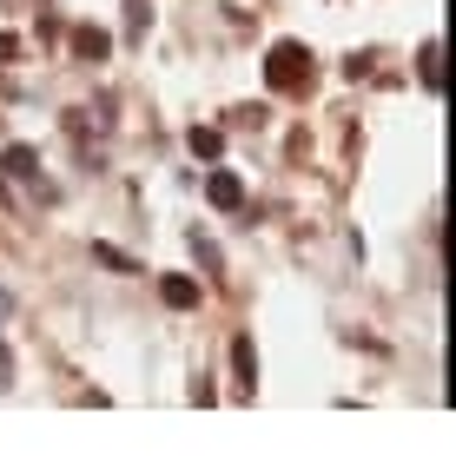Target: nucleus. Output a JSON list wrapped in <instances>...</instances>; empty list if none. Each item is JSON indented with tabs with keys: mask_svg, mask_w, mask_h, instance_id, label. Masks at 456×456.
I'll return each instance as SVG.
<instances>
[{
	"mask_svg": "<svg viewBox=\"0 0 456 456\" xmlns=\"http://www.w3.org/2000/svg\"><path fill=\"white\" fill-rule=\"evenodd\" d=\"M265 80H272L278 93H297V86L311 80V46L278 40V46H272V60H265Z\"/></svg>",
	"mask_w": 456,
	"mask_h": 456,
	"instance_id": "nucleus-1",
	"label": "nucleus"
},
{
	"mask_svg": "<svg viewBox=\"0 0 456 456\" xmlns=\"http://www.w3.org/2000/svg\"><path fill=\"white\" fill-rule=\"evenodd\" d=\"M206 199H212L218 212H239V206H245V185L232 179V172H212V179H206Z\"/></svg>",
	"mask_w": 456,
	"mask_h": 456,
	"instance_id": "nucleus-2",
	"label": "nucleus"
},
{
	"mask_svg": "<svg viewBox=\"0 0 456 456\" xmlns=\"http://www.w3.org/2000/svg\"><path fill=\"white\" fill-rule=\"evenodd\" d=\"M159 291H166V305H172V311H192V305H199V285H192V278H166Z\"/></svg>",
	"mask_w": 456,
	"mask_h": 456,
	"instance_id": "nucleus-3",
	"label": "nucleus"
},
{
	"mask_svg": "<svg viewBox=\"0 0 456 456\" xmlns=\"http://www.w3.org/2000/svg\"><path fill=\"white\" fill-rule=\"evenodd\" d=\"M73 53L80 60H106V34L100 27H80V34H73Z\"/></svg>",
	"mask_w": 456,
	"mask_h": 456,
	"instance_id": "nucleus-4",
	"label": "nucleus"
},
{
	"mask_svg": "<svg viewBox=\"0 0 456 456\" xmlns=\"http://www.w3.org/2000/svg\"><path fill=\"white\" fill-rule=\"evenodd\" d=\"M232 364H239V384H245V390H258V370H251V338L232 344Z\"/></svg>",
	"mask_w": 456,
	"mask_h": 456,
	"instance_id": "nucleus-5",
	"label": "nucleus"
},
{
	"mask_svg": "<svg viewBox=\"0 0 456 456\" xmlns=\"http://www.w3.org/2000/svg\"><path fill=\"white\" fill-rule=\"evenodd\" d=\"M423 86H430V93L444 86V46H436V40L423 46Z\"/></svg>",
	"mask_w": 456,
	"mask_h": 456,
	"instance_id": "nucleus-6",
	"label": "nucleus"
},
{
	"mask_svg": "<svg viewBox=\"0 0 456 456\" xmlns=\"http://www.w3.org/2000/svg\"><path fill=\"white\" fill-rule=\"evenodd\" d=\"M218 146H225V139H218L212 126H199V133H192V152H199V159H218Z\"/></svg>",
	"mask_w": 456,
	"mask_h": 456,
	"instance_id": "nucleus-7",
	"label": "nucleus"
},
{
	"mask_svg": "<svg viewBox=\"0 0 456 456\" xmlns=\"http://www.w3.org/2000/svg\"><path fill=\"white\" fill-rule=\"evenodd\" d=\"M7 172H13V179H27V172H34V152H27V146H7Z\"/></svg>",
	"mask_w": 456,
	"mask_h": 456,
	"instance_id": "nucleus-8",
	"label": "nucleus"
},
{
	"mask_svg": "<svg viewBox=\"0 0 456 456\" xmlns=\"http://www.w3.org/2000/svg\"><path fill=\"white\" fill-rule=\"evenodd\" d=\"M13 53H20V40H13V34H0V60H13Z\"/></svg>",
	"mask_w": 456,
	"mask_h": 456,
	"instance_id": "nucleus-9",
	"label": "nucleus"
},
{
	"mask_svg": "<svg viewBox=\"0 0 456 456\" xmlns=\"http://www.w3.org/2000/svg\"><path fill=\"white\" fill-rule=\"evenodd\" d=\"M7 311H13V297H7V291H0V318H7Z\"/></svg>",
	"mask_w": 456,
	"mask_h": 456,
	"instance_id": "nucleus-10",
	"label": "nucleus"
}]
</instances>
